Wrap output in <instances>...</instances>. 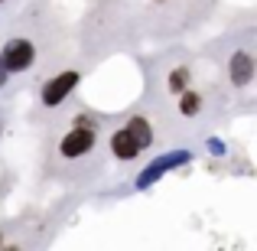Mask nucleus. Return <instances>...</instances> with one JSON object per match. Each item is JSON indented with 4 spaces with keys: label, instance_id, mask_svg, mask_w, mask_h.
Segmentation results:
<instances>
[{
    "label": "nucleus",
    "instance_id": "obj_1",
    "mask_svg": "<svg viewBox=\"0 0 257 251\" xmlns=\"http://www.w3.org/2000/svg\"><path fill=\"white\" fill-rule=\"evenodd\" d=\"M186 160H189V150H170V153H163V157H157L150 166L144 170V173L137 176V189H147V186H153V183H157L163 173H170L173 166L186 163Z\"/></svg>",
    "mask_w": 257,
    "mask_h": 251
},
{
    "label": "nucleus",
    "instance_id": "obj_2",
    "mask_svg": "<svg viewBox=\"0 0 257 251\" xmlns=\"http://www.w3.org/2000/svg\"><path fill=\"white\" fill-rule=\"evenodd\" d=\"M0 59H4V65L10 72H23L33 65V59H36V49H33L30 39H10V43L4 46V52H0Z\"/></svg>",
    "mask_w": 257,
    "mask_h": 251
},
{
    "label": "nucleus",
    "instance_id": "obj_3",
    "mask_svg": "<svg viewBox=\"0 0 257 251\" xmlns=\"http://www.w3.org/2000/svg\"><path fill=\"white\" fill-rule=\"evenodd\" d=\"M75 85H78V72H59V75L49 78V82H46V88H43V105H46V108L62 105Z\"/></svg>",
    "mask_w": 257,
    "mask_h": 251
},
{
    "label": "nucleus",
    "instance_id": "obj_4",
    "mask_svg": "<svg viewBox=\"0 0 257 251\" xmlns=\"http://www.w3.org/2000/svg\"><path fill=\"white\" fill-rule=\"evenodd\" d=\"M91 147H94V134L88 131V127H75L72 134L62 137V157L75 160V157H82V153H88Z\"/></svg>",
    "mask_w": 257,
    "mask_h": 251
},
{
    "label": "nucleus",
    "instance_id": "obj_5",
    "mask_svg": "<svg viewBox=\"0 0 257 251\" xmlns=\"http://www.w3.org/2000/svg\"><path fill=\"white\" fill-rule=\"evenodd\" d=\"M228 75H231L234 85H247L254 75V59L247 56V52H234L231 62H228Z\"/></svg>",
    "mask_w": 257,
    "mask_h": 251
},
{
    "label": "nucleus",
    "instance_id": "obj_6",
    "mask_svg": "<svg viewBox=\"0 0 257 251\" xmlns=\"http://www.w3.org/2000/svg\"><path fill=\"white\" fill-rule=\"evenodd\" d=\"M111 150H114V157H117V160H134L140 153V144L127 134V127H120V131L111 137Z\"/></svg>",
    "mask_w": 257,
    "mask_h": 251
},
{
    "label": "nucleus",
    "instance_id": "obj_7",
    "mask_svg": "<svg viewBox=\"0 0 257 251\" xmlns=\"http://www.w3.org/2000/svg\"><path fill=\"white\" fill-rule=\"evenodd\" d=\"M127 134L140 144V150L153 144V131H150V121H147V118H131V121H127Z\"/></svg>",
    "mask_w": 257,
    "mask_h": 251
},
{
    "label": "nucleus",
    "instance_id": "obj_8",
    "mask_svg": "<svg viewBox=\"0 0 257 251\" xmlns=\"http://www.w3.org/2000/svg\"><path fill=\"white\" fill-rule=\"evenodd\" d=\"M199 108H202V98H199V95H192V92L182 95V101H179V111L182 114H189V118H192V114H199Z\"/></svg>",
    "mask_w": 257,
    "mask_h": 251
},
{
    "label": "nucleus",
    "instance_id": "obj_9",
    "mask_svg": "<svg viewBox=\"0 0 257 251\" xmlns=\"http://www.w3.org/2000/svg\"><path fill=\"white\" fill-rule=\"evenodd\" d=\"M186 78H189L186 69H173L170 72V92H182V88H186Z\"/></svg>",
    "mask_w": 257,
    "mask_h": 251
},
{
    "label": "nucleus",
    "instance_id": "obj_10",
    "mask_svg": "<svg viewBox=\"0 0 257 251\" xmlns=\"http://www.w3.org/2000/svg\"><path fill=\"white\" fill-rule=\"evenodd\" d=\"M7 82H10V69L4 65V59H0V88H4Z\"/></svg>",
    "mask_w": 257,
    "mask_h": 251
},
{
    "label": "nucleus",
    "instance_id": "obj_11",
    "mask_svg": "<svg viewBox=\"0 0 257 251\" xmlns=\"http://www.w3.org/2000/svg\"><path fill=\"white\" fill-rule=\"evenodd\" d=\"M208 150H212V153H218V157H221V153H225V147H221V140H208Z\"/></svg>",
    "mask_w": 257,
    "mask_h": 251
}]
</instances>
